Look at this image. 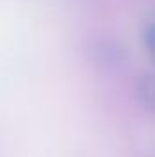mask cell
<instances>
[{"mask_svg": "<svg viewBox=\"0 0 155 157\" xmlns=\"http://www.w3.org/2000/svg\"><path fill=\"white\" fill-rule=\"evenodd\" d=\"M88 57L100 70H117L128 60V48L112 37H102L89 44Z\"/></svg>", "mask_w": 155, "mask_h": 157, "instance_id": "1", "label": "cell"}, {"mask_svg": "<svg viewBox=\"0 0 155 157\" xmlns=\"http://www.w3.org/2000/svg\"><path fill=\"white\" fill-rule=\"evenodd\" d=\"M135 90L141 106L155 115V71H144L137 78Z\"/></svg>", "mask_w": 155, "mask_h": 157, "instance_id": "2", "label": "cell"}, {"mask_svg": "<svg viewBox=\"0 0 155 157\" xmlns=\"http://www.w3.org/2000/svg\"><path fill=\"white\" fill-rule=\"evenodd\" d=\"M142 42H144V48H146L148 55L155 62V20L146 24V28L142 31Z\"/></svg>", "mask_w": 155, "mask_h": 157, "instance_id": "3", "label": "cell"}]
</instances>
